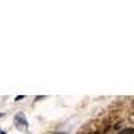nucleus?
I'll use <instances>...</instances> for the list:
<instances>
[{
    "label": "nucleus",
    "instance_id": "obj_1",
    "mask_svg": "<svg viewBox=\"0 0 134 134\" xmlns=\"http://www.w3.org/2000/svg\"><path fill=\"white\" fill-rule=\"evenodd\" d=\"M14 122H15L16 129H19V130H23V129H26L28 126V122H27V119H26L23 113H18L15 115V118H14Z\"/></svg>",
    "mask_w": 134,
    "mask_h": 134
},
{
    "label": "nucleus",
    "instance_id": "obj_3",
    "mask_svg": "<svg viewBox=\"0 0 134 134\" xmlns=\"http://www.w3.org/2000/svg\"><path fill=\"white\" fill-rule=\"evenodd\" d=\"M24 97L23 95H19V97H16V100H20V99H23Z\"/></svg>",
    "mask_w": 134,
    "mask_h": 134
},
{
    "label": "nucleus",
    "instance_id": "obj_6",
    "mask_svg": "<svg viewBox=\"0 0 134 134\" xmlns=\"http://www.w3.org/2000/svg\"><path fill=\"white\" fill-rule=\"evenodd\" d=\"M2 117H3V114H2V113H0V118H2Z\"/></svg>",
    "mask_w": 134,
    "mask_h": 134
},
{
    "label": "nucleus",
    "instance_id": "obj_4",
    "mask_svg": "<svg viewBox=\"0 0 134 134\" xmlns=\"http://www.w3.org/2000/svg\"><path fill=\"white\" fill-rule=\"evenodd\" d=\"M0 134H7L5 131H3V130H0Z\"/></svg>",
    "mask_w": 134,
    "mask_h": 134
},
{
    "label": "nucleus",
    "instance_id": "obj_7",
    "mask_svg": "<svg viewBox=\"0 0 134 134\" xmlns=\"http://www.w3.org/2000/svg\"><path fill=\"white\" fill-rule=\"evenodd\" d=\"M133 106H134V100H133Z\"/></svg>",
    "mask_w": 134,
    "mask_h": 134
},
{
    "label": "nucleus",
    "instance_id": "obj_5",
    "mask_svg": "<svg viewBox=\"0 0 134 134\" xmlns=\"http://www.w3.org/2000/svg\"><path fill=\"white\" fill-rule=\"evenodd\" d=\"M52 134H67V133H52Z\"/></svg>",
    "mask_w": 134,
    "mask_h": 134
},
{
    "label": "nucleus",
    "instance_id": "obj_2",
    "mask_svg": "<svg viewBox=\"0 0 134 134\" xmlns=\"http://www.w3.org/2000/svg\"><path fill=\"white\" fill-rule=\"evenodd\" d=\"M119 134H134V129L131 127H127V129H124V130H121Z\"/></svg>",
    "mask_w": 134,
    "mask_h": 134
}]
</instances>
